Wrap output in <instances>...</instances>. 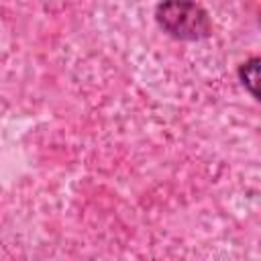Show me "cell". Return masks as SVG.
<instances>
[{
    "label": "cell",
    "mask_w": 261,
    "mask_h": 261,
    "mask_svg": "<svg viewBox=\"0 0 261 261\" xmlns=\"http://www.w3.org/2000/svg\"><path fill=\"white\" fill-rule=\"evenodd\" d=\"M159 24L177 39H200L210 31L206 12L190 2H165L157 6Z\"/></svg>",
    "instance_id": "cell-1"
},
{
    "label": "cell",
    "mask_w": 261,
    "mask_h": 261,
    "mask_svg": "<svg viewBox=\"0 0 261 261\" xmlns=\"http://www.w3.org/2000/svg\"><path fill=\"white\" fill-rule=\"evenodd\" d=\"M257 59H251L249 63H245V67L241 69V73H243V80L247 82V86H249V90L257 96V90H255V84H257Z\"/></svg>",
    "instance_id": "cell-2"
}]
</instances>
